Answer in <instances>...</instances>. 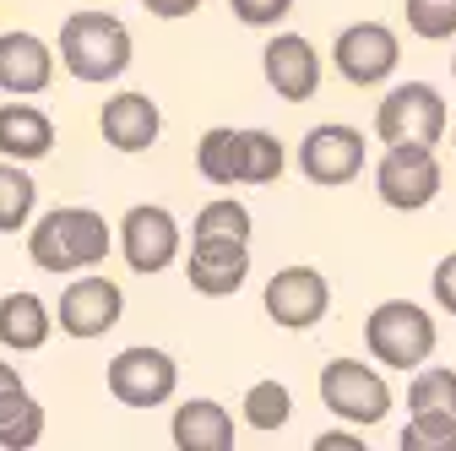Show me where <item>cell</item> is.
<instances>
[{"label":"cell","mask_w":456,"mask_h":451,"mask_svg":"<svg viewBox=\"0 0 456 451\" xmlns=\"http://www.w3.org/2000/svg\"><path fill=\"white\" fill-rule=\"evenodd\" d=\"M109 245H114V234H109L103 212H93V207H54L28 229V256L49 277L98 266L109 256Z\"/></svg>","instance_id":"cell-1"},{"label":"cell","mask_w":456,"mask_h":451,"mask_svg":"<svg viewBox=\"0 0 456 451\" xmlns=\"http://www.w3.org/2000/svg\"><path fill=\"white\" fill-rule=\"evenodd\" d=\"M131 28L103 12V6H87V12H71L61 22V66L77 77V82H120L131 71Z\"/></svg>","instance_id":"cell-2"},{"label":"cell","mask_w":456,"mask_h":451,"mask_svg":"<svg viewBox=\"0 0 456 451\" xmlns=\"http://www.w3.org/2000/svg\"><path fill=\"white\" fill-rule=\"evenodd\" d=\"M364 348L386 370H419L435 354V316L413 299H386L364 321Z\"/></svg>","instance_id":"cell-3"},{"label":"cell","mask_w":456,"mask_h":451,"mask_svg":"<svg viewBox=\"0 0 456 451\" xmlns=\"http://www.w3.org/2000/svg\"><path fill=\"white\" fill-rule=\"evenodd\" d=\"M440 180L445 175L435 147H419V142H391L375 163V196L391 212H424L440 196Z\"/></svg>","instance_id":"cell-4"},{"label":"cell","mask_w":456,"mask_h":451,"mask_svg":"<svg viewBox=\"0 0 456 451\" xmlns=\"http://www.w3.org/2000/svg\"><path fill=\"white\" fill-rule=\"evenodd\" d=\"M321 403H326L342 424L370 430V424H380V419L391 414V386H386V375H380L375 365H364V359H331V365H321Z\"/></svg>","instance_id":"cell-5"},{"label":"cell","mask_w":456,"mask_h":451,"mask_svg":"<svg viewBox=\"0 0 456 451\" xmlns=\"http://www.w3.org/2000/svg\"><path fill=\"white\" fill-rule=\"evenodd\" d=\"M103 386H109V398L120 403V408H163L168 398H175V386H180V365L175 354H163V348H120L109 359L103 370Z\"/></svg>","instance_id":"cell-6"},{"label":"cell","mask_w":456,"mask_h":451,"mask_svg":"<svg viewBox=\"0 0 456 451\" xmlns=\"http://www.w3.org/2000/svg\"><path fill=\"white\" fill-rule=\"evenodd\" d=\"M445 98L429 87V82H403L391 87L375 109V136L391 147V142H419V147H440L445 136Z\"/></svg>","instance_id":"cell-7"},{"label":"cell","mask_w":456,"mask_h":451,"mask_svg":"<svg viewBox=\"0 0 456 451\" xmlns=\"http://www.w3.org/2000/svg\"><path fill=\"white\" fill-rule=\"evenodd\" d=\"M120 316H126L120 283H114V277H103V272H93V266H87V272H71V283H66V294H61V310H54L61 332L77 337V343H93V337L114 332V326H120Z\"/></svg>","instance_id":"cell-8"},{"label":"cell","mask_w":456,"mask_h":451,"mask_svg":"<svg viewBox=\"0 0 456 451\" xmlns=\"http://www.w3.org/2000/svg\"><path fill=\"white\" fill-rule=\"evenodd\" d=\"M396 61H403V38H396L386 22H348L331 44L337 77L354 82V87H380L396 71Z\"/></svg>","instance_id":"cell-9"},{"label":"cell","mask_w":456,"mask_h":451,"mask_svg":"<svg viewBox=\"0 0 456 451\" xmlns=\"http://www.w3.org/2000/svg\"><path fill=\"white\" fill-rule=\"evenodd\" d=\"M120 256H126V266L142 272V277L168 272V266L180 261V223H175V212L158 207V201L131 207V212L120 217Z\"/></svg>","instance_id":"cell-10"},{"label":"cell","mask_w":456,"mask_h":451,"mask_svg":"<svg viewBox=\"0 0 456 451\" xmlns=\"http://www.w3.org/2000/svg\"><path fill=\"white\" fill-rule=\"evenodd\" d=\"M261 305H266V321L272 326H282V332H310L331 310V283H326L315 266H282V272H272Z\"/></svg>","instance_id":"cell-11"},{"label":"cell","mask_w":456,"mask_h":451,"mask_svg":"<svg viewBox=\"0 0 456 451\" xmlns=\"http://www.w3.org/2000/svg\"><path fill=\"white\" fill-rule=\"evenodd\" d=\"M299 168L310 185H354L364 175V131L354 126H315L305 142H299Z\"/></svg>","instance_id":"cell-12"},{"label":"cell","mask_w":456,"mask_h":451,"mask_svg":"<svg viewBox=\"0 0 456 451\" xmlns=\"http://www.w3.org/2000/svg\"><path fill=\"white\" fill-rule=\"evenodd\" d=\"M261 71H266V87L282 103H310L315 87H321V54L305 33H277L261 49Z\"/></svg>","instance_id":"cell-13"},{"label":"cell","mask_w":456,"mask_h":451,"mask_svg":"<svg viewBox=\"0 0 456 451\" xmlns=\"http://www.w3.org/2000/svg\"><path fill=\"white\" fill-rule=\"evenodd\" d=\"M185 277H191V289L207 294V299L240 294V289H245V277H250V240H212V234L191 240Z\"/></svg>","instance_id":"cell-14"},{"label":"cell","mask_w":456,"mask_h":451,"mask_svg":"<svg viewBox=\"0 0 456 451\" xmlns=\"http://www.w3.org/2000/svg\"><path fill=\"white\" fill-rule=\"evenodd\" d=\"M98 136L114 152H147L163 136V115H158V103L147 93H136V87L109 93L103 109H98Z\"/></svg>","instance_id":"cell-15"},{"label":"cell","mask_w":456,"mask_h":451,"mask_svg":"<svg viewBox=\"0 0 456 451\" xmlns=\"http://www.w3.org/2000/svg\"><path fill=\"white\" fill-rule=\"evenodd\" d=\"M49 82H54V49L38 33L12 28L0 38V87L12 98H38Z\"/></svg>","instance_id":"cell-16"},{"label":"cell","mask_w":456,"mask_h":451,"mask_svg":"<svg viewBox=\"0 0 456 451\" xmlns=\"http://www.w3.org/2000/svg\"><path fill=\"white\" fill-rule=\"evenodd\" d=\"M54 152V120L44 115L38 103L28 98H12L0 103V158L12 163H38Z\"/></svg>","instance_id":"cell-17"},{"label":"cell","mask_w":456,"mask_h":451,"mask_svg":"<svg viewBox=\"0 0 456 451\" xmlns=\"http://www.w3.org/2000/svg\"><path fill=\"white\" fill-rule=\"evenodd\" d=\"M180 451H234V414L212 398H191L175 408V424H168Z\"/></svg>","instance_id":"cell-18"},{"label":"cell","mask_w":456,"mask_h":451,"mask_svg":"<svg viewBox=\"0 0 456 451\" xmlns=\"http://www.w3.org/2000/svg\"><path fill=\"white\" fill-rule=\"evenodd\" d=\"M49 332H54V316L38 294H6L0 299V348L6 354H33L49 343Z\"/></svg>","instance_id":"cell-19"},{"label":"cell","mask_w":456,"mask_h":451,"mask_svg":"<svg viewBox=\"0 0 456 451\" xmlns=\"http://www.w3.org/2000/svg\"><path fill=\"white\" fill-rule=\"evenodd\" d=\"M289 152L261 126H234V185H277Z\"/></svg>","instance_id":"cell-20"},{"label":"cell","mask_w":456,"mask_h":451,"mask_svg":"<svg viewBox=\"0 0 456 451\" xmlns=\"http://www.w3.org/2000/svg\"><path fill=\"white\" fill-rule=\"evenodd\" d=\"M44 440V403L17 381L0 391V451H28Z\"/></svg>","instance_id":"cell-21"},{"label":"cell","mask_w":456,"mask_h":451,"mask_svg":"<svg viewBox=\"0 0 456 451\" xmlns=\"http://www.w3.org/2000/svg\"><path fill=\"white\" fill-rule=\"evenodd\" d=\"M33 212H38V180L28 175L22 163L0 158V234H17V229H28V223H33Z\"/></svg>","instance_id":"cell-22"},{"label":"cell","mask_w":456,"mask_h":451,"mask_svg":"<svg viewBox=\"0 0 456 451\" xmlns=\"http://www.w3.org/2000/svg\"><path fill=\"white\" fill-rule=\"evenodd\" d=\"M240 414H245V424H250V430L272 435V430H282V424L294 419V398H289V386H282V381H256V386L245 391Z\"/></svg>","instance_id":"cell-23"},{"label":"cell","mask_w":456,"mask_h":451,"mask_svg":"<svg viewBox=\"0 0 456 451\" xmlns=\"http://www.w3.org/2000/svg\"><path fill=\"white\" fill-rule=\"evenodd\" d=\"M201 234H212V240H250V234H256V217H250L245 201L217 196V201H207V207L196 212V223H191V240H201Z\"/></svg>","instance_id":"cell-24"},{"label":"cell","mask_w":456,"mask_h":451,"mask_svg":"<svg viewBox=\"0 0 456 451\" xmlns=\"http://www.w3.org/2000/svg\"><path fill=\"white\" fill-rule=\"evenodd\" d=\"M408 414H456V370H424L408 386Z\"/></svg>","instance_id":"cell-25"},{"label":"cell","mask_w":456,"mask_h":451,"mask_svg":"<svg viewBox=\"0 0 456 451\" xmlns=\"http://www.w3.org/2000/svg\"><path fill=\"white\" fill-rule=\"evenodd\" d=\"M196 168L212 185H234V126H212L196 142Z\"/></svg>","instance_id":"cell-26"},{"label":"cell","mask_w":456,"mask_h":451,"mask_svg":"<svg viewBox=\"0 0 456 451\" xmlns=\"http://www.w3.org/2000/svg\"><path fill=\"white\" fill-rule=\"evenodd\" d=\"M403 451H456V414H413L396 435Z\"/></svg>","instance_id":"cell-27"},{"label":"cell","mask_w":456,"mask_h":451,"mask_svg":"<svg viewBox=\"0 0 456 451\" xmlns=\"http://www.w3.org/2000/svg\"><path fill=\"white\" fill-rule=\"evenodd\" d=\"M408 28L429 44L456 38V0H408Z\"/></svg>","instance_id":"cell-28"},{"label":"cell","mask_w":456,"mask_h":451,"mask_svg":"<svg viewBox=\"0 0 456 451\" xmlns=\"http://www.w3.org/2000/svg\"><path fill=\"white\" fill-rule=\"evenodd\" d=\"M228 12H234V22H245V28H277L294 12V0H228Z\"/></svg>","instance_id":"cell-29"},{"label":"cell","mask_w":456,"mask_h":451,"mask_svg":"<svg viewBox=\"0 0 456 451\" xmlns=\"http://www.w3.org/2000/svg\"><path fill=\"white\" fill-rule=\"evenodd\" d=\"M429 294H435V305H440L445 316H456V250L440 256V266L429 272Z\"/></svg>","instance_id":"cell-30"},{"label":"cell","mask_w":456,"mask_h":451,"mask_svg":"<svg viewBox=\"0 0 456 451\" xmlns=\"http://www.w3.org/2000/svg\"><path fill=\"white\" fill-rule=\"evenodd\" d=\"M142 6H147L152 17H163V22H180V17L201 12V0H142Z\"/></svg>","instance_id":"cell-31"},{"label":"cell","mask_w":456,"mask_h":451,"mask_svg":"<svg viewBox=\"0 0 456 451\" xmlns=\"http://www.w3.org/2000/svg\"><path fill=\"white\" fill-rule=\"evenodd\" d=\"M310 446H315V451H364V435H348V430H331V435H315Z\"/></svg>","instance_id":"cell-32"},{"label":"cell","mask_w":456,"mask_h":451,"mask_svg":"<svg viewBox=\"0 0 456 451\" xmlns=\"http://www.w3.org/2000/svg\"><path fill=\"white\" fill-rule=\"evenodd\" d=\"M17 381H22V375H17V370H12L6 359H0V391H6V386H17Z\"/></svg>","instance_id":"cell-33"},{"label":"cell","mask_w":456,"mask_h":451,"mask_svg":"<svg viewBox=\"0 0 456 451\" xmlns=\"http://www.w3.org/2000/svg\"><path fill=\"white\" fill-rule=\"evenodd\" d=\"M445 131H451V147H456V126H445Z\"/></svg>","instance_id":"cell-34"},{"label":"cell","mask_w":456,"mask_h":451,"mask_svg":"<svg viewBox=\"0 0 456 451\" xmlns=\"http://www.w3.org/2000/svg\"><path fill=\"white\" fill-rule=\"evenodd\" d=\"M451 77H456V54H451Z\"/></svg>","instance_id":"cell-35"}]
</instances>
